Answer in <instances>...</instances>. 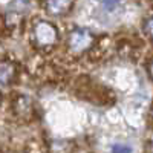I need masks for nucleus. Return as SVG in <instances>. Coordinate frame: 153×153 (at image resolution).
<instances>
[{"label":"nucleus","mask_w":153,"mask_h":153,"mask_svg":"<svg viewBox=\"0 0 153 153\" xmlns=\"http://www.w3.org/2000/svg\"><path fill=\"white\" fill-rule=\"evenodd\" d=\"M149 74H150L152 80H153V63H152V65H150V68H149Z\"/></svg>","instance_id":"obj_8"},{"label":"nucleus","mask_w":153,"mask_h":153,"mask_svg":"<svg viewBox=\"0 0 153 153\" xmlns=\"http://www.w3.org/2000/svg\"><path fill=\"white\" fill-rule=\"evenodd\" d=\"M46 11L52 17H63L69 14L74 8V0H46Z\"/></svg>","instance_id":"obj_3"},{"label":"nucleus","mask_w":153,"mask_h":153,"mask_svg":"<svg viewBox=\"0 0 153 153\" xmlns=\"http://www.w3.org/2000/svg\"><path fill=\"white\" fill-rule=\"evenodd\" d=\"M95 43V37L91 31H87L84 28H75L74 31H71L69 37H68V45L74 52H86L89 51Z\"/></svg>","instance_id":"obj_2"},{"label":"nucleus","mask_w":153,"mask_h":153,"mask_svg":"<svg viewBox=\"0 0 153 153\" xmlns=\"http://www.w3.org/2000/svg\"><path fill=\"white\" fill-rule=\"evenodd\" d=\"M32 40L38 48H51L58 42V29L51 22H37L32 28Z\"/></svg>","instance_id":"obj_1"},{"label":"nucleus","mask_w":153,"mask_h":153,"mask_svg":"<svg viewBox=\"0 0 153 153\" xmlns=\"http://www.w3.org/2000/svg\"><path fill=\"white\" fill-rule=\"evenodd\" d=\"M16 75V69L11 63H0V83L9 84Z\"/></svg>","instance_id":"obj_4"},{"label":"nucleus","mask_w":153,"mask_h":153,"mask_svg":"<svg viewBox=\"0 0 153 153\" xmlns=\"http://www.w3.org/2000/svg\"><path fill=\"white\" fill-rule=\"evenodd\" d=\"M0 103H2V94H0Z\"/></svg>","instance_id":"obj_9"},{"label":"nucleus","mask_w":153,"mask_h":153,"mask_svg":"<svg viewBox=\"0 0 153 153\" xmlns=\"http://www.w3.org/2000/svg\"><path fill=\"white\" fill-rule=\"evenodd\" d=\"M144 32H146L150 38H153V16L146 20V23H144Z\"/></svg>","instance_id":"obj_6"},{"label":"nucleus","mask_w":153,"mask_h":153,"mask_svg":"<svg viewBox=\"0 0 153 153\" xmlns=\"http://www.w3.org/2000/svg\"><path fill=\"white\" fill-rule=\"evenodd\" d=\"M112 153H132V147L127 144H115L112 147Z\"/></svg>","instance_id":"obj_5"},{"label":"nucleus","mask_w":153,"mask_h":153,"mask_svg":"<svg viewBox=\"0 0 153 153\" xmlns=\"http://www.w3.org/2000/svg\"><path fill=\"white\" fill-rule=\"evenodd\" d=\"M103 3H104V6H106L109 11H113L115 8L120 5V0H103Z\"/></svg>","instance_id":"obj_7"}]
</instances>
